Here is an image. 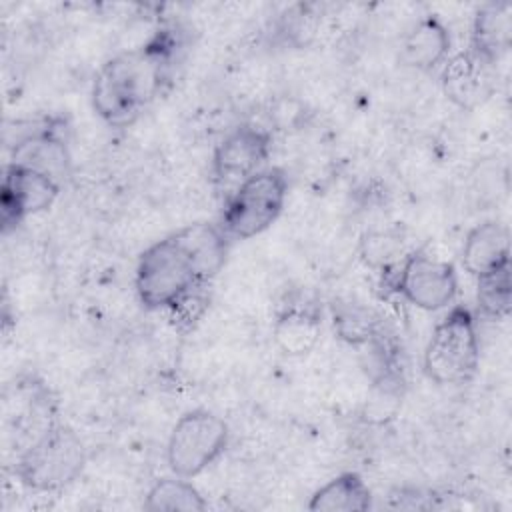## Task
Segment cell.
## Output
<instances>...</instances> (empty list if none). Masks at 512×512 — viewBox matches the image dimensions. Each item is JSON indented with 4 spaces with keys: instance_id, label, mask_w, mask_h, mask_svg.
I'll list each match as a JSON object with an SVG mask.
<instances>
[{
    "instance_id": "6da1fadb",
    "label": "cell",
    "mask_w": 512,
    "mask_h": 512,
    "mask_svg": "<svg viewBox=\"0 0 512 512\" xmlns=\"http://www.w3.org/2000/svg\"><path fill=\"white\" fill-rule=\"evenodd\" d=\"M226 234L208 222L188 224L146 248L136 266V294L150 310H172L206 288L226 260Z\"/></svg>"
},
{
    "instance_id": "7a4b0ae2",
    "label": "cell",
    "mask_w": 512,
    "mask_h": 512,
    "mask_svg": "<svg viewBox=\"0 0 512 512\" xmlns=\"http://www.w3.org/2000/svg\"><path fill=\"white\" fill-rule=\"evenodd\" d=\"M174 48L176 42L162 32L140 48L112 56L92 84L96 114L112 126L132 124L162 90Z\"/></svg>"
},
{
    "instance_id": "3957f363",
    "label": "cell",
    "mask_w": 512,
    "mask_h": 512,
    "mask_svg": "<svg viewBox=\"0 0 512 512\" xmlns=\"http://www.w3.org/2000/svg\"><path fill=\"white\" fill-rule=\"evenodd\" d=\"M88 460L80 436L66 424H50L18 458L16 476L34 492H54L72 484Z\"/></svg>"
},
{
    "instance_id": "277c9868",
    "label": "cell",
    "mask_w": 512,
    "mask_h": 512,
    "mask_svg": "<svg viewBox=\"0 0 512 512\" xmlns=\"http://www.w3.org/2000/svg\"><path fill=\"white\" fill-rule=\"evenodd\" d=\"M480 358L476 318L466 306H454L432 330L424 348V372L436 384H466Z\"/></svg>"
},
{
    "instance_id": "5b68a950",
    "label": "cell",
    "mask_w": 512,
    "mask_h": 512,
    "mask_svg": "<svg viewBox=\"0 0 512 512\" xmlns=\"http://www.w3.org/2000/svg\"><path fill=\"white\" fill-rule=\"evenodd\" d=\"M288 180L280 168H262L228 196L222 212L226 236L248 240L270 228L286 204Z\"/></svg>"
},
{
    "instance_id": "8992f818",
    "label": "cell",
    "mask_w": 512,
    "mask_h": 512,
    "mask_svg": "<svg viewBox=\"0 0 512 512\" xmlns=\"http://www.w3.org/2000/svg\"><path fill=\"white\" fill-rule=\"evenodd\" d=\"M228 446V424L210 410L186 412L172 428L166 460L174 476L194 478L212 466Z\"/></svg>"
},
{
    "instance_id": "52a82bcc",
    "label": "cell",
    "mask_w": 512,
    "mask_h": 512,
    "mask_svg": "<svg viewBox=\"0 0 512 512\" xmlns=\"http://www.w3.org/2000/svg\"><path fill=\"white\" fill-rule=\"evenodd\" d=\"M394 288L416 308L434 312L452 304L458 280L450 262L430 256L424 250H414L400 262Z\"/></svg>"
},
{
    "instance_id": "ba28073f",
    "label": "cell",
    "mask_w": 512,
    "mask_h": 512,
    "mask_svg": "<svg viewBox=\"0 0 512 512\" xmlns=\"http://www.w3.org/2000/svg\"><path fill=\"white\" fill-rule=\"evenodd\" d=\"M270 148L272 136L268 130L254 124L234 128L222 138L212 156V176L216 184H242L262 170V164L270 156Z\"/></svg>"
},
{
    "instance_id": "9c48e42d",
    "label": "cell",
    "mask_w": 512,
    "mask_h": 512,
    "mask_svg": "<svg viewBox=\"0 0 512 512\" xmlns=\"http://www.w3.org/2000/svg\"><path fill=\"white\" fill-rule=\"evenodd\" d=\"M62 184L50 176L8 162L2 178L0 222L2 230L16 228L26 216L46 210L58 196Z\"/></svg>"
},
{
    "instance_id": "30bf717a",
    "label": "cell",
    "mask_w": 512,
    "mask_h": 512,
    "mask_svg": "<svg viewBox=\"0 0 512 512\" xmlns=\"http://www.w3.org/2000/svg\"><path fill=\"white\" fill-rule=\"evenodd\" d=\"M62 130L60 120L40 122L16 140L10 162L42 172L58 184H64L70 174V154Z\"/></svg>"
},
{
    "instance_id": "8fae6325",
    "label": "cell",
    "mask_w": 512,
    "mask_h": 512,
    "mask_svg": "<svg viewBox=\"0 0 512 512\" xmlns=\"http://www.w3.org/2000/svg\"><path fill=\"white\" fill-rule=\"evenodd\" d=\"M440 82L448 100L464 110H472L494 92V64L466 50L444 62Z\"/></svg>"
},
{
    "instance_id": "7c38bea8",
    "label": "cell",
    "mask_w": 512,
    "mask_h": 512,
    "mask_svg": "<svg viewBox=\"0 0 512 512\" xmlns=\"http://www.w3.org/2000/svg\"><path fill=\"white\" fill-rule=\"evenodd\" d=\"M462 264L476 278L510 266L508 228L498 220H486L474 226L462 246Z\"/></svg>"
},
{
    "instance_id": "4fadbf2b",
    "label": "cell",
    "mask_w": 512,
    "mask_h": 512,
    "mask_svg": "<svg viewBox=\"0 0 512 512\" xmlns=\"http://www.w3.org/2000/svg\"><path fill=\"white\" fill-rule=\"evenodd\" d=\"M450 52V34L446 26L434 18H422L412 26L402 42V60L416 70H434L444 64Z\"/></svg>"
},
{
    "instance_id": "5bb4252c",
    "label": "cell",
    "mask_w": 512,
    "mask_h": 512,
    "mask_svg": "<svg viewBox=\"0 0 512 512\" xmlns=\"http://www.w3.org/2000/svg\"><path fill=\"white\" fill-rule=\"evenodd\" d=\"M512 36L510 4H486L482 6L472 24L470 52L482 60L496 64V60L508 50Z\"/></svg>"
},
{
    "instance_id": "9a60e30c",
    "label": "cell",
    "mask_w": 512,
    "mask_h": 512,
    "mask_svg": "<svg viewBox=\"0 0 512 512\" xmlns=\"http://www.w3.org/2000/svg\"><path fill=\"white\" fill-rule=\"evenodd\" d=\"M320 314L310 306H290L274 322V340L290 356L308 354L320 336Z\"/></svg>"
},
{
    "instance_id": "2e32d148",
    "label": "cell",
    "mask_w": 512,
    "mask_h": 512,
    "mask_svg": "<svg viewBox=\"0 0 512 512\" xmlns=\"http://www.w3.org/2000/svg\"><path fill=\"white\" fill-rule=\"evenodd\" d=\"M370 504L372 494L366 482L354 472H344L320 486L312 494L308 508L314 512H364Z\"/></svg>"
},
{
    "instance_id": "e0dca14e",
    "label": "cell",
    "mask_w": 512,
    "mask_h": 512,
    "mask_svg": "<svg viewBox=\"0 0 512 512\" xmlns=\"http://www.w3.org/2000/svg\"><path fill=\"white\" fill-rule=\"evenodd\" d=\"M144 510L164 512V510H182V512H202L206 510V500L202 494L188 482V478H160L152 484L146 494Z\"/></svg>"
},
{
    "instance_id": "ac0fdd59",
    "label": "cell",
    "mask_w": 512,
    "mask_h": 512,
    "mask_svg": "<svg viewBox=\"0 0 512 512\" xmlns=\"http://www.w3.org/2000/svg\"><path fill=\"white\" fill-rule=\"evenodd\" d=\"M478 280V310L488 320H502L510 312V266H504Z\"/></svg>"
},
{
    "instance_id": "d6986e66",
    "label": "cell",
    "mask_w": 512,
    "mask_h": 512,
    "mask_svg": "<svg viewBox=\"0 0 512 512\" xmlns=\"http://www.w3.org/2000/svg\"><path fill=\"white\" fill-rule=\"evenodd\" d=\"M334 326L340 338L348 340L354 346L366 344L380 328L370 312L350 304H342L334 310Z\"/></svg>"
},
{
    "instance_id": "ffe728a7",
    "label": "cell",
    "mask_w": 512,
    "mask_h": 512,
    "mask_svg": "<svg viewBox=\"0 0 512 512\" xmlns=\"http://www.w3.org/2000/svg\"><path fill=\"white\" fill-rule=\"evenodd\" d=\"M362 258L370 266H384L398 258L400 236L392 232H370L362 238Z\"/></svg>"
}]
</instances>
